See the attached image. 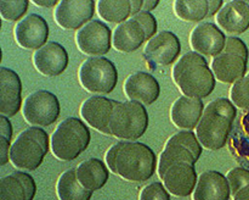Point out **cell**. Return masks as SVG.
<instances>
[{"label": "cell", "instance_id": "6da1fadb", "mask_svg": "<svg viewBox=\"0 0 249 200\" xmlns=\"http://www.w3.org/2000/svg\"><path fill=\"white\" fill-rule=\"evenodd\" d=\"M109 170L129 182H145L156 172L157 159L152 149L139 141H118L106 154Z\"/></svg>", "mask_w": 249, "mask_h": 200}, {"label": "cell", "instance_id": "7a4b0ae2", "mask_svg": "<svg viewBox=\"0 0 249 200\" xmlns=\"http://www.w3.org/2000/svg\"><path fill=\"white\" fill-rule=\"evenodd\" d=\"M236 115L235 104L226 98L209 102L196 128V136L202 146L208 150L224 148L232 131Z\"/></svg>", "mask_w": 249, "mask_h": 200}, {"label": "cell", "instance_id": "3957f363", "mask_svg": "<svg viewBox=\"0 0 249 200\" xmlns=\"http://www.w3.org/2000/svg\"><path fill=\"white\" fill-rule=\"evenodd\" d=\"M173 80L184 97L202 99L215 89V76L203 55L189 51L175 63Z\"/></svg>", "mask_w": 249, "mask_h": 200}, {"label": "cell", "instance_id": "277c9868", "mask_svg": "<svg viewBox=\"0 0 249 200\" xmlns=\"http://www.w3.org/2000/svg\"><path fill=\"white\" fill-rule=\"evenodd\" d=\"M90 139L91 134L87 124L77 117H68L53 133L50 146L58 160L72 161L87 150Z\"/></svg>", "mask_w": 249, "mask_h": 200}, {"label": "cell", "instance_id": "5b68a950", "mask_svg": "<svg viewBox=\"0 0 249 200\" xmlns=\"http://www.w3.org/2000/svg\"><path fill=\"white\" fill-rule=\"evenodd\" d=\"M48 151V133L40 127H29L12 144L10 161L15 167L34 171L43 163Z\"/></svg>", "mask_w": 249, "mask_h": 200}, {"label": "cell", "instance_id": "8992f818", "mask_svg": "<svg viewBox=\"0 0 249 200\" xmlns=\"http://www.w3.org/2000/svg\"><path fill=\"white\" fill-rule=\"evenodd\" d=\"M248 56L245 41L237 37H229L224 51L212 62V71L216 80L228 84H235L242 80L247 72Z\"/></svg>", "mask_w": 249, "mask_h": 200}, {"label": "cell", "instance_id": "52a82bcc", "mask_svg": "<svg viewBox=\"0 0 249 200\" xmlns=\"http://www.w3.org/2000/svg\"><path fill=\"white\" fill-rule=\"evenodd\" d=\"M112 136L126 140H136L148 128V114L139 101L118 102L111 119Z\"/></svg>", "mask_w": 249, "mask_h": 200}, {"label": "cell", "instance_id": "ba28073f", "mask_svg": "<svg viewBox=\"0 0 249 200\" xmlns=\"http://www.w3.org/2000/svg\"><path fill=\"white\" fill-rule=\"evenodd\" d=\"M79 80L82 87L88 92L108 94L116 88L118 71L111 60L102 56H94L82 63L79 68Z\"/></svg>", "mask_w": 249, "mask_h": 200}, {"label": "cell", "instance_id": "9c48e42d", "mask_svg": "<svg viewBox=\"0 0 249 200\" xmlns=\"http://www.w3.org/2000/svg\"><path fill=\"white\" fill-rule=\"evenodd\" d=\"M58 98L49 90H36L28 95L23 105V116L28 123L46 127L55 123L60 117Z\"/></svg>", "mask_w": 249, "mask_h": 200}, {"label": "cell", "instance_id": "30bf717a", "mask_svg": "<svg viewBox=\"0 0 249 200\" xmlns=\"http://www.w3.org/2000/svg\"><path fill=\"white\" fill-rule=\"evenodd\" d=\"M111 28L105 22L94 20L79 29L75 36L77 45L87 55H105L111 49Z\"/></svg>", "mask_w": 249, "mask_h": 200}, {"label": "cell", "instance_id": "8fae6325", "mask_svg": "<svg viewBox=\"0 0 249 200\" xmlns=\"http://www.w3.org/2000/svg\"><path fill=\"white\" fill-rule=\"evenodd\" d=\"M94 0H62L55 9V20L63 29H82L91 22L95 14Z\"/></svg>", "mask_w": 249, "mask_h": 200}, {"label": "cell", "instance_id": "7c38bea8", "mask_svg": "<svg viewBox=\"0 0 249 200\" xmlns=\"http://www.w3.org/2000/svg\"><path fill=\"white\" fill-rule=\"evenodd\" d=\"M181 44L175 33L162 31L156 34L146 45L143 56L151 65H172L180 55Z\"/></svg>", "mask_w": 249, "mask_h": 200}, {"label": "cell", "instance_id": "4fadbf2b", "mask_svg": "<svg viewBox=\"0 0 249 200\" xmlns=\"http://www.w3.org/2000/svg\"><path fill=\"white\" fill-rule=\"evenodd\" d=\"M118 102L106 97L94 95L83 102L80 115L90 127L107 136H112L109 124L113 116L114 107L118 105Z\"/></svg>", "mask_w": 249, "mask_h": 200}, {"label": "cell", "instance_id": "5bb4252c", "mask_svg": "<svg viewBox=\"0 0 249 200\" xmlns=\"http://www.w3.org/2000/svg\"><path fill=\"white\" fill-rule=\"evenodd\" d=\"M228 37L216 24L204 22L198 24L190 34V44L196 53L206 56L220 55L226 46Z\"/></svg>", "mask_w": 249, "mask_h": 200}, {"label": "cell", "instance_id": "9a60e30c", "mask_svg": "<svg viewBox=\"0 0 249 200\" xmlns=\"http://www.w3.org/2000/svg\"><path fill=\"white\" fill-rule=\"evenodd\" d=\"M49 38V26L44 17L31 14L24 17L15 27V39L23 49L39 50L46 44Z\"/></svg>", "mask_w": 249, "mask_h": 200}, {"label": "cell", "instance_id": "2e32d148", "mask_svg": "<svg viewBox=\"0 0 249 200\" xmlns=\"http://www.w3.org/2000/svg\"><path fill=\"white\" fill-rule=\"evenodd\" d=\"M162 180L168 192L175 197L186 198L196 189L198 176L195 165L189 162H177L168 168Z\"/></svg>", "mask_w": 249, "mask_h": 200}, {"label": "cell", "instance_id": "e0dca14e", "mask_svg": "<svg viewBox=\"0 0 249 200\" xmlns=\"http://www.w3.org/2000/svg\"><path fill=\"white\" fill-rule=\"evenodd\" d=\"M33 62L41 75L46 77H56L65 72L70 58L67 50L61 44L49 41L34 53Z\"/></svg>", "mask_w": 249, "mask_h": 200}, {"label": "cell", "instance_id": "ac0fdd59", "mask_svg": "<svg viewBox=\"0 0 249 200\" xmlns=\"http://www.w3.org/2000/svg\"><path fill=\"white\" fill-rule=\"evenodd\" d=\"M22 106V82L14 70L0 68V114L14 117Z\"/></svg>", "mask_w": 249, "mask_h": 200}, {"label": "cell", "instance_id": "d6986e66", "mask_svg": "<svg viewBox=\"0 0 249 200\" xmlns=\"http://www.w3.org/2000/svg\"><path fill=\"white\" fill-rule=\"evenodd\" d=\"M124 92L131 101H139L143 105H151L160 98V87L158 80L150 73H133L124 83Z\"/></svg>", "mask_w": 249, "mask_h": 200}, {"label": "cell", "instance_id": "ffe728a7", "mask_svg": "<svg viewBox=\"0 0 249 200\" xmlns=\"http://www.w3.org/2000/svg\"><path fill=\"white\" fill-rule=\"evenodd\" d=\"M216 21L228 33H245L249 28V0H233L224 4Z\"/></svg>", "mask_w": 249, "mask_h": 200}, {"label": "cell", "instance_id": "44dd1931", "mask_svg": "<svg viewBox=\"0 0 249 200\" xmlns=\"http://www.w3.org/2000/svg\"><path fill=\"white\" fill-rule=\"evenodd\" d=\"M231 188L226 176L218 171H206L198 177L194 200H229Z\"/></svg>", "mask_w": 249, "mask_h": 200}, {"label": "cell", "instance_id": "7402d4cb", "mask_svg": "<svg viewBox=\"0 0 249 200\" xmlns=\"http://www.w3.org/2000/svg\"><path fill=\"white\" fill-rule=\"evenodd\" d=\"M36 180L26 172H14L0 180V200H33Z\"/></svg>", "mask_w": 249, "mask_h": 200}, {"label": "cell", "instance_id": "603a6c76", "mask_svg": "<svg viewBox=\"0 0 249 200\" xmlns=\"http://www.w3.org/2000/svg\"><path fill=\"white\" fill-rule=\"evenodd\" d=\"M202 99L181 97L173 104L170 110V119L178 128L191 131L197 128L204 111Z\"/></svg>", "mask_w": 249, "mask_h": 200}, {"label": "cell", "instance_id": "cb8c5ba5", "mask_svg": "<svg viewBox=\"0 0 249 200\" xmlns=\"http://www.w3.org/2000/svg\"><path fill=\"white\" fill-rule=\"evenodd\" d=\"M146 39V32L134 17L117 26L113 34L114 48L122 53H133L142 45Z\"/></svg>", "mask_w": 249, "mask_h": 200}, {"label": "cell", "instance_id": "d4e9b609", "mask_svg": "<svg viewBox=\"0 0 249 200\" xmlns=\"http://www.w3.org/2000/svg\"><path fill=\"white\" fill-rule=\"evenodd\" d=\"M77 177L85 189L95 192L106 184L109 178V171L100 159H88L78 166Z\"/></svg>", "mask_w": 249, "mask_h": 200}, {"label": "cell", "instance_id": "484cf974", "mask_svg": "<svg viewBox=\"0 0 249 200\" xmlns=\"http://www.w3.org/2000/svg\"><path fill=\"white\" fill-rule=\"evenodd\" d=\"M60 200H90L92 192L85 189L77 177V170H68L61 175L57 182Z\"/></svg>", "mask_w": 249, "mask_h": 200}, {"label": "cell", "instance_id": "4316f807", "mask_svg": "<svg viewBox=\"0 0 249 200\" xmlns=\"http://www.w3.org/2000/svg\"><path fill=\"white\" fill-rule=\"evenodd\" d=\"M97 12L105 21L122 24L131 16V2L130 0H100Z\"/></svg>", "mask_w": 249, "mask_h": 200}, {"label": "cell", "instance_id": "83f0119b", "mask_svg": "<svg viewBox=\"0 0 249 200\" xmlns=\"http://www.w3.org/2000/svg\"><path fill=\"white\" fill-rule=\"evenodd\" d=\"M174 11L180 20L199 22L208 17L209 0H177Z\"/></svg>", "mask_w": 249, "mask_h": 200}, {"label": "cell", "instance_id": "f1b7e54d", "mask_svg": "<svg viewBox=\"0 0 249 200\" xmlns=\"http://www.w3.org/2000/svg\"><path fill=\"white\" fill-rule=\"evenodd\" d=\"M177 162H189L195 165L197 160L194 156V154L190 150H187L186 148H184V146H165V149L160 154V162H158V175H160V180H162L164 173L168 171V168Z\"/></svg>", "mask_w": 249, "mask_h": 200}, {"label": "cell", "instance_id": "f546056e", "mask_svg": "<svg viewBox=\"0 0 249 200\" xmlns=\"http://www.w3.org/2000/svg\"><path fill=\"white\" fill-rule=\"evenodd\" d=\"M170 145L184 146V148H186L187 150H190L194 154V156L196 158L197 161H198L199 156L202 155V150H203V146L199 143L197 136H195L194 132L191 131H182L174 134L173 137H170L169 140L165 144V146Z\"/></svg>", "mask_w": 249, "mask_h": 200}, {"label": "cell", "instance_id": "4dcf8cb0", "mask_svg": "<svg viewBox=\"0 0 249 200\" xmlns=\"http://www.w3.org/2000/svg\"><path fill=\"white\" fill-rule=\"evenodd\" d=\"M28 0H0V15L6 21H18L28 10Z\"/></svg>", "mask_w": 249, "mask_h": 200}, {"label": "cell", "instance_id": "1f68e13d", "mask_svg": "<svg viewBox=\"0 0 249 200\" xmlns=\"http://www.w3.org/2000/svg\"><path fill=\"white\" fill-rule=\"evenodd\" d=\"M230 98L235 106L249 110V73L232 85Z\"/></svg>", "mask_w": 249, "mask_h": 200}, {"label": "cell", "instance_id": "d6a6232c", "mask_svg": "<svg viewBox=\"0 0 249 200\" xmlns=\"http://www.w3.org/2000/svg\"><path fill=\"white\" fill-rule=\"evenodd\" d=\"M231 188V195L235 197L242 188L249 185V170L243 167H235L226 175Z\"/></svg>", "mask_w": 249, "mask_h": 200}, {"label": "cell", "instance_id": "836d02e7", "mask_svg": "<svg viewBox=\"0 0 249 200\" xmlns=\"http://www.w3.org/2000/svg\"><path fill=\"white\" fill-rule=\"evenodd\" d=\"M139 200H170V194L160 182H153L142 188Z\"/></svg>", "mask_w": 249, "mask_h": 200}, {"label": "cell", "instance_id": "e575fe53", "mask_svg": "<svg viewBox=\"0 0 249 200\" xmlns=\"http://www.w3.org/2000/svg\"><path fill=\"white\" fill-rule=\"evenodd\" d=\"M134 19L139 22V23L142 26V28L146 32V39L148 41L156 36V32H157V20L153 16L151 12H142L138 14L136 16H134Z\"/></svg>", "mask_w": 249, "mask_h": 200}, {"label": "cell", "instance_id": "d590c367", "mask_svg": "<svg viewBox=\"0 0 249 200\" xmlns=\"http://www.w3.org/2000/svg\"><path fill=\"white\" fill-rule=\"evenodd\" d=\"M11 141L7 140L4 137H0V166H5L10 161V151L12 146Z\"/></svg>", "mask_w": 249, "mask_h": 200}, {"label": "cell", "instance_id": "8d00e7d4", "mask_svg": "<svg viewBox=\"0 0 249 200\" xmlns=\"http://www.w3.org/2000/svg\"><path fill=\"white\" fill-rule=\"evenodd\" d=\"M0 137H4L7 140L11 141L12 139V124L9 117L0 116Z\"/></svg>", "mask_w": 249, "mask_h": 200}, {"label": "cell", "instance_id": "74e56055", "mask_svg": "<svg viewBox=\"0 0 249 200\" xmlns=\"http://www.w3.org/2000/svg\"><path fill=\"white\" fill-rule=\"evenodd\" d=\"M224 6L223 0H209V14L208 17H213L214 15L221 10V7Z\"/></svg>", "mask_w": 249, "mask_h": 200}, {"label": "cell", "instance_id": "f35d334b", "mask_svg": "<svg viewBox=\"0 0 249 200\" xmlns=\"http://www.w3.org/2000/svg\"><path fill=\"white\" fill-rule=\"evenodd\" d=\"M131 2V17L140 14L143 6V0H130Z\"/></svg>", "mask_w": 249, "mask_h": 200}, {"label": "cell", "instance_id": "ab89813d", "mask_svg": "<svg viewBox=\"0 0 249 200\" xmlns=\"http://www.w3.org/2000/svg\"><path fill=\"white\" fill-rule=\"evenodd\" d=\"M158 4H160V0H145V1H143L142 10H141V11L142 12L152 11L153 9H156V7L158 6Z\"/></svg>", "mask_w": 249, "mask_h": 200}, {"label": "cell", "instance_id": "60d3db41", "mask_svg": "<svg viewBox=\"0 0 249 200\" xmlns=\"http://www.w3.org/2000/svg\"><path fill=\"white\" fill-rule=\"evenodd\" d=\"M233 200H249V185L242 188V189L233 197Z\"/></svg>", "mask_w": 249, "mask_h": 200}, {"label": "cell", "instance_id": "b9f144b4", "mask_svg": "<svg viewBox=\"0 0 249 200\" xmlns=\"http://www.w3.org/2000/svg\"><path fill=\"white\" fill-rule=\"evenodd\" d=\"M34 4L38 5V6H44V7H53V6H57L60 2L56 1V0H50V1H43V0H34Z\"/></svg>", "mask_w": 249, "mask_h": 200}]
</instances>
